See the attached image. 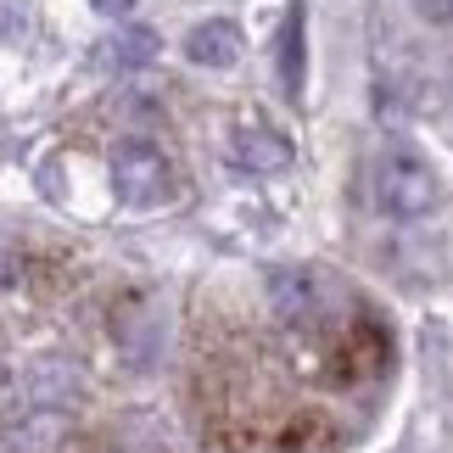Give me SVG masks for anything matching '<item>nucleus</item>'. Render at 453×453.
I'll return each instance as SVG.
<instances>
[{"label": "nucleus", "instance_id": "obj_1", "mask_svg": "<svg viewBox=\"0 0 453 453\" xmlns=\"http://www.w3.org/2000/svg\"><path fill=\"white\" fill-rule=\"evenodd\" d=\"M375 202H380V213H392V219H426L431 207L442 202V185H437V173H431V163H420L414 151H380Z\"/></svg>", "mask_w": 453, "mask_h": 453}, {"label": "nucleus", "instance_id": "obj_2", "mask_svg": "<svg viewBox=\"0 0 453 453\" xmlns=\"http://www.w3.org/2000/svg\"><path fill=\"white\" fill-rule=\"evenodd\" d=\"M168 185H173V168L151 141H124L112 151V190L124 207H157L168 196Z\"/></svg>", "mask_w": 453, "mask_h": 453}, {"label": "nucleus", "instance_id": "obj_3", "mask_svg": "<svg viewBox=\"0 0 453 453\" xmlns=\"http://www.w3.org/2000/svg\"><path fill=\"white\" fill-rule=\"evenodd\" d=\"M230 157L247 173H286L291 168V141L274 134V129H264V124H241L230 134Z\"/></svg>", "mask_w": 453, "mask_h": 453}, {"label": "nucleus", "instance_id": "obj_4", "mask_svg": "<svg viewBox=\"0 0 453 453\" xmlns=\"http://www.w3.org/2000/svg\"><path fill=\"white\" fill-rule=\"evenodd\" d=\"M241 50H247V40H241V28L230 17H207V23H196L190 40H185V57L196 67H235Z\"/></svg>", "mask_w": 453, "mask_h": 453}, {"label": "nucleus", "instance_id": "obj_5", "mask_svg": "<svg viewBox=\"0 0 453 453\" xmlns=\"http://www.w3.org/2000/svg\"><path fill=\"white\" fill-rule=\"evenodd\" d=\"M269 297H274V313H280L286 325H308L313 313H319V297H313L308 274H291V269L269 274Z\"/></svg>", "mask_w": 453, "mask_h": 453}, {"label": "nucleus", "instance_id": "obj_6", "mask_svg": "<svg viewBox=\"0 0 453 453\" xmlns=\"http://www.w3.org/2000/svg\"><path fill=\"white\" fill-rule=\"evenodd\" d=\"M157 57V34L151 28H118L107 45L96 50L101 67H118V73H129V67H146Z\"/></svg>", "mask_w": 453, "mask_h": 453}, {"label": "nucleus", "instance_id": "obj_7", "mask_svg": "<svg viewBox=\"0 0 453 453\" xmlns=\"http://www.w3.org/2000/svg\"><path fill=\"white\" fill-rule=\"evenodd\" d=\"M28 387H34V397H40V409H57V403H67V397H79V370L67 358H40L28 370Z\"/></svg>", "mask_w": 453, "mask_h": 453}, {"label": "nucleus", "instance_id": "obj_8", "mask_svg": "<svg viewBox=\"0 0 453 453\" xmlns=\"http://www.w3.org/2000/svg\"><path fill=\"white\" fill-rule=\"evenodd\" d=\"M62 431H67L62 409H40V414H28V420L17 426V437H12V453H50V448L62 442Z\"/></svg>", "mask_w": 453, "mask_h": 453}, {"label": "nucleus", "instance_id": "obj_9", "mask_svg": "<svg viewBox=\"0 0 453 453\" xmlns=\"http://www.w3.org/2000/svg\"><path fill=\"white\" fill-rule=\"evenodd\" d=\"M280 90L303 96V6H291L286 34H280Z\"/></svg>", "mask_w": 453, "mask_h": 453}, {"label": "nucleus", "instance_id": "obj_10", "mask_svg": "<svg viewBox=\"0 0 453 453\" xmlns=\"http://www.w3.org/2000/svg\"><path fill=\"white\" fill-rule=\"evenodd\" d=\"M414 12H420L426 23H453V0H414Z\"/></svg>", "mask_w": 453, "mask_h": 453}, {"label": "nucleus", "instance_id": "obj_11", "mask_svg": "<svg viewBox=\"0 0 453 453\" xmlns=\"http://www.w3.org/2000/svg\"><path fill=\"white\" fill-rule=\"evenodd\" d=\"M96 12H107V17H124V12H134V0H90Z\"/></svg>", "mask_w": 453, "mask_h": 453}, {"label": "nucleus", "instance_id": "obj_12", "mask_svg": "<svg viewBox=\"0 0 453 453\" xmlns=\"http://www.w3.org/2000/svg\"><path fill=\"white\" fill-rule=\"evenodd\" d=\"M12 280H17V252L0 247V286H12Z\"/></svg>", "mask_w": 453, "mask_h": 453}]
</instances>
